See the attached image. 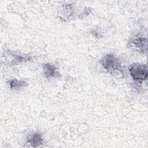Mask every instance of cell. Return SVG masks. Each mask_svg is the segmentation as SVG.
<instances>
[{"label":"cell","mask_w":148,"mask_h":148,"mask_svg":"<svg viewBox=\"0 0 148 148\" xmlns=\"http://www.w3.org/2000/svg\"><path fill=\"white\" fill-rule=\"evenodd\" d=\"M129 72L132 79L136 81H144L147 79V65L134 63L130 65Z\"/></svg>","instance_id":"7a4b0ae2"},{"label":"cell","mask_w":148,"mask_h":148,"mask_svg":"<svg viewBox=\"0 0 148 148\" xmlns=\"http://www.w3.org/2000/svg\"><path fill=\"white\" fill-rule=\"evenodd\" d=\"M27 142L29 143L32 147H38L43 143V138L42 135L40 133L35 132L28 137Z\"/></svg>","instance_id":"277c9868"},{"label":"cell","mask_w":148,"mask_h":148,"mask_svg":"<svg viewBox=\"0 0 148 148\" xmlns=\"http://www.w3.org/2000/svg\"><path fill=\"white\" fill-rule=\"evenodd\" d=\"M12 56L14 57V59L12 60L13 64H16L20 62H23L24 61H29L31 60V57L28 56H21L17 54H12Z\"/></svg>","instance_id":"52a82bcc"},{"label":"cell","mask_w":148,"mask_h":148,"mask_svg":"<svg viewBox=\"0 0 148 148\" xmlns=\"http://www.w3.org/2000/svg\"><path fill=\"white\" fill-rule=\"evenodd\" d=\"M100 62L103 68L108 72L113 73L116 71H121V64L119 59L112 54H108L103 56Z\"/></svg>","instance_id":"6da1fadb"},{"label":"cell","mask_w":148,"mask_h":148,"mask_svg":"<svg viewBox=\"0 0 148 148\" xmlns=\"http://www.w3.org/2000/svg\"><path fill=\"white\" fill-rule=\"evenodd\" d=\"M42 68L43 75L47 78L57 77L59 76V73L57 71L55 66L50 64L47 63L43 64Z\"/></svg>","instance_id":"3957f363"},{"label":"cell","mask_w":148,"mask_h":148,"mask_svg":"<svg viewBox=\"0 0 148 148\" xmlns=\"http://www.w3.org/2000/svg\"><path fill=\"white\" fill-rule=\"evenodd\" d=\"M132 43L134 45L135 47L139 48L140 50H143L144 47L146 48V39L145 38H138L134 39L132 41Z\"/></svg>","instance_id":"8992f818"},{"label":"cell","mask_w":148,"mask_h":148,"mask_svg":"<svg viewBox=\"0 0 148 148\" xmlns=\"http://www.w3.org/2000/svg\"><path fill=\"white\" fill-rule=\"evenodd\" d=\"M9 84L11 89L17 90L21 87H25L27 83L23 80H18L16 79H13L10 80L9 82Z\"/></svg>","instance_id":"5b68a950"}]
</instances>
